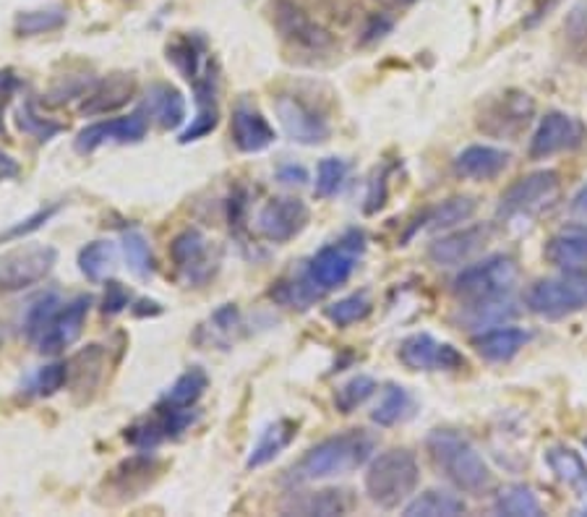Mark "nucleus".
Segmentation results:
<instances>
[{"mask_svg": "<svg viewBox=\"0 0 587 517\" xmlns=\"http://www.w3.org/2000/svg\"><path fill=\"white\" fill-rule=\"evenodd\" d=\"M373 450H377V439L363 429H350L345 434L329 437L303 452L285 471L282 484L295 488L316 484V481L348 476V473L369 463Z\"/></svg>", "mask_w": 587, "mask_h": 517, "instance_id": "1", "label": "nucleus"}, {"mask_svg": "<svg viewBox=\"0 0 587 517\" xmlns=\"http://www.w3.org/2000/svg\"><path fill=\"white\" fill-rule=\"evenodd\" d=\"M431 463L457 492L480 497L493 486V473L468 437L455 429H434L426 439Z\"/></svg>", "mask_w": 587, "mask_h": 517, "instance_id": "2", "label": "nucleus"}, {"mask_svg": "<svg viewBox=\"0 0 587 517\" xmlns=\"http://www.w3.org/2000/svg\"><path fill=\"white\" fill-rule=\"evenodd\" d=\"M421 484V465L410 450H389L371 460L366 471V494L381 509L407 505Z\"/></svg>", "mask_w": 587, "mask_h": 517, "instance_id": "3", "label": "nucleus"}, {"mask_svg": "<svg viewBox=\"0 0 587 517\" xmlns=\"http://www.w3.org/2000/svg\"><path fill=\"white\" fill-rule=\"evenodd\" d=\"M520 280V265L507 254H497V257H488L478 265L457 274L452 280V293L459 301L470 303H486V301H501L507 293H512V288Z\"/></svg>", "mask_w": 587, "mask_h": 517, "instance_id": "4", "label": "nucleus"}, {"mask_svg": "<svg viewBox=\"0 0 587 517\" xmlns=\"http://www.w3.org/2000/svg\"><path fill=\"white\" fill-rule=\"evenodd\" d=\"M528 309L537 316L562 319L587 309V269H564L558 278L537 280L528 288Z\"/></svg>", "mask_w": 587, "mask_h": 517, "instance_id": "5", "label": "nucleus"}, {"mask_svg": "<svg viewBox=\"0 0 587 517\" xmlns=\"http://www.w3.org/2000/svg\"><path fill=\"white\" fill-rule=\"evenodd\" d=\"M363 251H366L363 230H348L343 238L335 240V244L324 246L322 251H316L303 274H306L311 286L316 290L329 293V290L343 288L345 282L352 278Z\"/></svg>", "mask_w": 587, "mask_h": 517, "instance_id": "6", "label": "nucleus"}, {"mask_svg": "<svg viewBox=\"0 0 587 517\" xmlns=\"http://www.w3.org/2000/svg\"><path fill=\"white\" fill-rule=\"evenodd\" d=\"M58 251L45 244H26L0 254V293H19L53 272Z\"/></svg>", "mask_w": 587, "mask_h": 517, "instance_id": "7", "label": "nucleus"}, {"mask_svg": "<svg viewBox=\"0 0 587 517\" xmlns=\"http://www.w3.org/2000/svg\"><path fill=\"white\" fill-rule=\"evenodd\" d=\"M535 116V103L528 91L509 89L491 97L478 112V131L493 139H514L528 129Z\"/></svg>", "mask_w": 587, "mask_h": 517, "instance_id": "8", "label": "nucleus"}, {"mask_svg": "<svg viewBox=\"0 0 587 517\" xmlns=\"http://www.w3.org/2000/svg\"><path fill=\"white\" fill-rule=\"evenodd\" d=\"M558 191H562V179H558L556 170H535V173L522 175L501 194L499 215L507 219L533 215V212L554 204Z\"/></svg>", "mask_w": 587, "mask_h": 517, "instance_id": "9", "label": "nucleus"}, {"mask_svg": "<svg viewBox=\"0 0 587 517\" xmlns=\"http://www.w3.org/2000/svg\"><path fill=\"white\" fill-rule=\"evenodd\" d=\"M170 259L188 288H202L215 278L219 259L211 251L209 238L199 228H186L170 244Z\"/></svg>", "mask_w": 587, "mask_h": 517, "instance_id": "10", "label": "nucleus"}, {"mask_svg": "<svg viewBox=\"0 0 587 517\" xmlns=\"http://www.w3.org/2000/svg\"><path fill=\"white\" fill-rule=\"evenodd\" d=\"M585 139L587 131L577 118L567 116V112L551 110L537 123L533 139H530L528 154L530 160H548L554 154L577 150V147L585 144Z\"/></svg>", "mask_w": 587, "mask_h": 517, "instance_id": "11", "label": "nucleus"}, {"mask_svg": "<svg viewBox=\"0 0 587 517\" xmlns=\"http://www.w3.org/2000/svg\"><path fill=\"white\" fill-rule=\"evenodd\" d=\"M398 356L410 371H463L468 366L455 345L438 343L428 332H415L402 340Z\"/></svg>", "mask_w": 587, "mask_h": 517, "instance_id": "12", "label": "nucleus"}, {"mask_svg": "<svg viewBox=\"0 0 587 517\" xmlns=\"http://www.w3.org/2000/svg\"><path fill=\"white\" fill-rule=\"evenodd\" d=\"M274 112H278L282 129H285L287 139L303 147H316L324 144L329 139L331 126L329 120L322 116L314 105L295 95H282L274 103Z\"/></svg>", "mask_w": 587, "mask_h": 517, "instance_id": "13", "label": "nucleus"}, {"mask_svg": "<svg viewBox=\"0 0 587 517\" xmlns=\"http://www.w3.org/2000/svg\"><path fill=\"white\" fill-rule=\"evenodd\" d=\"M146 131H150V118H146V110L141 108L131 112V116L97 120V123L87 126V129L79 131L74 147L79 154H89L105 144H137V141L146 137Z\"/></svg>", "mask_w": 587, "mask_h": 517, "instance_id": "14", "label": "nucleus"}, {"mask_svg": "<svg viewBox=\"0 0 587 517\" xmlns=\"http://www.w3.org/2000/svg\"><path fill=\"white\" fill-rule=\"evenodd\" d=\"M311 212L306 204L295 196H278L269 200L257 215V230L272 244H287L295 236H301L308 225Z\"/></svg>", "mask_w": 587, "mask_h": 517, "instance_id": "15", "label": "nucleus"}, {"mask_svg": "<svg viewBox=\"0 0 587 517\" xmlns=\"http://www.w3.org/2000/svg\"><path fill=\"white\" fill-rule=\"evenodd\" d=\"M89 309H91V295H76L74 301L63 303L53 322L47 324V330L42 332L37 343H34L42 356H58V353L70 348V345L81 337Z\"/></svg>", "mask_w": 587, "mask_h": 517, "instance_id": "16", "label": "nucleus"}, {"mask_svg": "<svg viewBox=\"0 0 587 517\" xmlns=\"http://www.w3.org/2000/svg\"><path fill=\"white\" fill-rule=\"evenodd\" d=\"M194 100H196V116L191 120V126L181 133V144H191V141H199L209 137L211 131L219 126V79H217V66L215 61H209V66L204 68V74L194 84Z\"/></svg>", "mask_w": 587, "mask_h": 517, "instance_id": "17", "label": "nucleus"}, {"mask_svg": "<svg viewBox=\"0 0 587 517\" xmlns=\"http://www.w3.org/2000/svg\"><path fill=\"white\" fill-rule=\"evenodd\" d=\"M491 225H470V228L447 233V236L436 238L434 244L428 246V259L438 267L465 265V261H470L478 251H483V246L491 240Z\"/></svg>", "mask_w": 587, "mask_h": 517, "instance_id": "18", "label": "nucleus"}, {"mask_svg": "<svg viewBox=\"0 0 587 517\" xmlns=\"http://www.w3.org/2000/svg\"><path fill=\"white\" fill-rule=\"evenodd\" d=\"M230 137L240 152L257 154L269 150L278 141V131L269 126V120L253 105L238 103L230 118Z\"/></svg>", "mask_w": 587, "mask_h": 517, "instance_id": "19", "label": "nucleus"}, {"mask_svg": "<svg viewBox=\"0 0 587 517\" xmlns=\"http://www.w3.org/2000/svg\"><path fill=\"white\" fill-rule=\"evenodd\" d=\"M274 21H278V30L285 34L290 42H295V45L311 47V51H324V47H329V32L322 30L308 13H303L298 6L290 3V0H278Z\"/></svg>", "mask_w": 587, "mask_h": 517, "instance_id": "20", "label": "nucleus"}, {"mask_svg": "<svg viewBox=\"0 0 587 517\" xmlns=\"http://www.w3.org/2000/svg\"><path fill=\"white\" fill-rule=\"evenodd\" d=\"M512 154L499 147L472 144L455 158V173L465 181H493L509 168Z\"/></svg>", "mask_w": 587, "mask_h": 517, "instance_id": "21", "label": "nucleus"}, {"mask_svg": "<svg viewBox=\"0 0 587 517\" xmlns=\"http://www.w3.org/2000/svg\"><path fill=\"white\" fill-rule=\"evenodd\" d=\"M133 95H137V82L131 74H110L89 89L81 103V112L84 116H105V112L126 108Z\"/></svg>", "mask_w": 587, "mask_h": 517, "instance_id": "22", "label": "nucleus"}, {"mask_svg": "<svg viewBox=\"0 0 587 517\" xmlns=\"http://www.w3.org/2000/svg\"><path fill=\"white\" fill-rule=\"evenodd\" d=\"M352 497L343 488H324V492H293L282 502L285 515H348Z\"/></svg>", "mask_w": 587, "mask_h": 517, "instance_id": "23", "label": "nucleus"}, {"mask_svg": "<svg viewBox=\"0 0 587 517\" xmlns=\"http://www.w3.org/2000/svg\"><path fill=\"white\" fill-rule=\"evenodd\" d=\"M543 257L558 269H583L587 265V225H569L551 236Z\"/></svg>", "mask_w": 587, "mask_h": 517, "instance_id": "24", "label": "nucleus"}, {"mask_svg": "<svg viewBox=\"0 0 587 517\" xmlns=\"http://www.w3.org/2000/svg\"><path fill=\"white\" fill-rule=\"evenodd\" d=\"M295 434H298V423L293 418H278L274 423L261 431L257 444H253L249 452V460H246V467L249 471H257V467H264L272 463L274 457H280L290 444H293Z\"/></svg>", "mask_w": 587, "mask_h": 517, "instance_id": "25", "label": "nucleus"}, {"mask_svg": "<svg viewBox=\"0 0 587 517\" xmlns=\"http://www.w3.org/2000/svg\"><path fill=\"white\" fill-rule=\"evenodd\" d=\"M530 343V332L520 327H499L488 330L483 335L472 337V348L480 358L491 360V364H507Z\"/></svg>", "mask_w": 587, "mask_h": 517, "instance_id": "26", "label": "nucleus"}, {"mask_svg": "<svg viewBox=\"0 0 587 517\" xmlns=\"http://www.w3.org/2000/svg\"><path fill=\"white\" fill-rule=\"evenodd\" d=\"M144 110L165 131L181 129L186 123V97L173 84H152L150 91H146Z\"/></svg>", "mask_w": 587, "mask_h": 517, "instance_id": "27", "label": "nucleus"}, {"mask_svg": "<svg viewBox=\"0 0 587 517\" xmlns=\"http://www.w3.org/2000/svg\"><path fill=\"white\" fill-rule=\"evenodd\" d=\"M102 368H105V351L100 345H89V348L76 353V356L68 360V379L74 392H81L84 398L89 400L91 392L100 387Z\"/></svg>", "mask_w": 587, "mask_h": 517, "instance_id": "28", "label": "nucleus"}, {"mask_svg": "<svg viewBox=\"0 0 587 517\" xmlns=\"http://www.w3.org/2000/svg\"><path fill=\"white\" fill-rule=\"evenodd\" d=\"M546 465L564 486H569L579 497H587V465L579 452L558 444L546 452Z\"/></svg>", "mask_w": 587, "mask_h": 517, "instance_id": "29", "label": "nucleus"}, {"mask_svg": "<svg viewBox=\"0 0 587 517\" xmlns=\"http://www.w3.org/2000/svg\"><path fill=\"white\" fill-rule=\"evenodd\" d=\"M209 387V377L202 366H191L173 381V387L162 395L160 408H194L204 398Z\"/></svg>", "mask_w": 587, "mask_h": 517, "instance_id": "30", "label": "nucleus"}, {"mask_svg": "<svg viewBox=\"0 0 587 517\" xmlns=\"http://www.w3.org/2000/svg\"><path fill=\"white\" fill-rule=\"evenodd\" d=\"M207 55V42L202 37H183V40H175L173 45L167 47V61L175 63V68L181 71L183 79L188 84H194L199 76L204 74V68L209 66L211 58H204Z\"/></svg>", "mask_w": 587, "mask_h": 517, "instance_id": "31", "label": "nucleus"}, {"mask_svg": "<svg viewBox=\"0 0 587 517\" xmlns=\"http://www.w3.org/2000/svg\"><path fill=\"white\" fill-rule=\"evenodd\" d=\"M468 513V505H465L463 497H455V494L447 492H423L421 497L410 499L405 505L407 517H455Z\"/></svg>", "mask_w": 587, "mask_h": 517, "instance_id": "32", "label": "nucleus"}, {"mask_svg": "<svg viewBox=\"0 0 587 517\" xmlns=\"http://www.w3.org/2000/svg\"><path fill=\"white\" fill-rule=\"evenodd\" d=\"M476 209H478V202L472 200V196H452V200L436 204V207L423 217V223H426V228L434 233L449 230V228H455V225L468 223V219L476 215Z\"/></svg>", "mask_w": 587, "mask_h": 517, "instance_id": "33", "label": "nucleus"}, {"mask_svg": "<svg viewBox=\"0 0 587 517\" xmlns=\"http://www.w3.org/2000/svg\"><path fill=\"white\" fill-rule=\"evenodd\" d=\"M493 513L507 517H537L543 515V507L528 486L509 484L493 499Z\"/></svg>", "mask_w": 587, "mask_h": 517, "instance_id": "34", "label": "nucleus"}, {"mask_svg": "<svg viewBox=\"0 0 587 517\" xmlns=\"http://www.w3.org/2000/svg\"><path fill=\"white\" fill-rule=\"evenodd\" d=\"M413 408L415 402L410 398L405 387L387 385L384 395H381V402L371 413V421L379 423V427H394V423L405 421V418L413 416Z\"/></svg>", "mask_w": 587, "mask_h": 517, "instance_id": "35", "label": "nucleus"}, {"mask_svg": "<svg viewBox=\"0 0 587 517\" xmlns=\"http://www.w3.org/2000/svg\"><path fill=\"white\" fill-rule=\"evenodd\" d=\"M120 249H123L126 265L139 280H150L154 274V254L150 240L141 230H126L120 236Z\"/></svg>", "mask_w": 587, "mask_h": 517, "instance_id": "36", "label": "nucleus"}, {"mask_svg": "<svg viewBox=\"0 0 587 517\" xmlns=\"http://www.w3.org/2000/svg\"><path fill=\"white\" fill-rule=\"evenodd\" d=\"M61 306H63V301L55 290H47V293H42L40 299H34L30 303V309H26V314H24V335L30 343H37L42 332L47 330V324H51L55 314L61 311Z\"/></svg>", "mask_w": 587, "mask_h": 517, "instance_id": "37", "label": "nucleus"}, {"mask_svg": "<svg viewBox=\"0 0 587 517\" xmlns=\"http://www.w3.org/2000/svg\"><path fill=\"white\" fill-rule=\"evenodd\" d=\"M63 24H66V11L53 6V9L19 13L17 21H13V30H17L19 37H37V34L58 32Z\"/></svg>", "mask_w": 587, "mask_h": 517, "instance_id": "38", "label": "nucleus"}, {"mask_svg": "<svg viewBox=\"0 0 587 517\" xmlns=\"http://www.w3.org/2000/svg\"><path fill=\"white\" fill-rule=\"evenodd\" d=\"M112 265H116V244L112 240H91L79 251V269L91 282L102 280Z\"/></svg>", "mask_w": 587, "mask_h": 517, "instance_id": "39", "label": "nucleus"}, {"mask_svg": "<svg viewBox=\"0 0 587 517\" xmlns=\"http://www.w3.org/2000/svg\"><path fill=\"white\" fill-rule=\"evenodd\" d=\"M373 303L366 293H352V295H345V299H339L335 303H329L327 311V319L335 327H350V324H358L363 322L366 316L371 314Z\"/></svg>", "mask_w": 587, "mask_h": 517, "instance_id": "40", "label": "nucleus"}, {"mask_svg": "<svg viewBox=\"0 0 587 517\" xmlns=\"http://www.w3.org/2000/svg\"><path fill=\"white\" fill-rule=\"evenodd\" d=\"M348 170L350 165L343 158H324L316 168V196L319 200H331L343 191L345 181H348Z\"/></svg>", "mask_w": 587, "mask_h": 517, "instance_id": "41", "label": "nucleus"}, {"mask_svg": "<svg viewBox=\"0 0 587 517\" xmlns=\"http://www.w3.org/2000/svg\"><path fill=\"white\" fill-rule=\"evenodd\" d=\"M373 392H377V379L366 377V374H358V377L348 379L337 389L335 408L339 413H352V410H358L366 400L373 398Z\"/></svg>", "mask_w": 587, "mask_h": 517, "instance_id": "42", "label": "nucleus"}, {"mask_svg": "<svg viewBox=\"0 0 587 517\" xmlns=\"http://www.w3.org/2000/svg\"><path fill=\"white\" fill-rule=\"evenodd\" d=\"M564 51L572 61L587 66V9H577L564 21Z\"/></svg>", "mask_w": 587, "mask_h": 517, "instance_id": "43", "label": "nucleus"}, {"mask_svg": "<svg viewBox=\"0 0 587 517\" xmlns=\"http://www.w3.org/2000/svg\"><path fill=\"white\" fill-rule=\"evenodd\" d=\"M68 381V360H53V364L42 366L37 374L30 379V392L37 398H53L61 392Z\"/></svg>", "mask_w": 587, "mask_h": 517, "instance_id": "44", "label": "nucleus"}, {"mask_svg": "<svg viewBox=\"0 0 587 517\" xmlns=\"http://www.w3.org/2000/svg\"><path fill=\"white\" fill-rule=\"evenodd\" d=\"M204 330L211 335L209 337L211 345H222V348H228L232 335L240 330V311L236 303H225V306H219L215 314L209 316V327Z\"/></svg>", "mask_w": 587, "mask_h": 517, "instance_id": "45", "label": "nucleus"}, {"mask_svg": "<svg viewBox=\"0 0 587 517\" xmlns=\"http://www.w3.org/2000/svg\"><path fill=\"white\" fill-rule=\"evenodd\" d=\"M17 126L24 133H30V137L40 139V141H51L55 133L63 131L61 123H53V120L42 118L37 108H34L32 100H26L21 108L17 110Z\"/></svg>", "mask_w": 587, "mask_h": 517, "instance_id": "46", "label": "nucleus"}, {"mask_svg": "<svg viewBox=\"0 0 587 517\" xmlns=\"http://www.w3.org/2000/svg\"><path fill=\"white\" fill-rule=\"evenodd\" d=\"M97 79L91 74H74L66 76V79L55 82L51 95H47V103L51 105H66L70 100H79V97H87L89 89L95 87Z\"/></svg>", "mask_w": 587, "mask_h": 517, "instance_id": "47", "label": "nucleus"}, {"mask_svg": "<svg viewBox=\"0 0 587 517\" xmlns=\"http://www.w3.org/2000/svg\"><path fill=\"white\" fill-rule=\"evenodd\" d=\"M58 212H61V204H53V207L37 209V212H34V215L19 219V223L11 225L9 230L0 233V244H9V240H19V238L32 236V233H37V230L45 228V225L51 223V219L55 215H58Z\"/></svg>", "mask_w": 587, "mask_h": 517, "instance_id": "48", "label": "nucleus"}, {"mask_svg": "<svg viewBox=\"0 0 587 517\" xmlns=\"http://www.w3.org/2000/svg\"><path fill=\"white\" fill-rule=\"evenodd\" d=\"M131 301H133L131 290L126 288L123 282H118V280L105 282V295H102V314L105 316L123 314V311L131 306Z\"/></svg>", "mask_w": 587, "mask_h": 517, "instance_id": "49", "label": "nucleus"}, {"mask_svg": "<svg viewBox=\"0 0 587 517\" xmlns=\"http://www.w3.org/2000/svg\"><path fill=\"white\" fill-rule=\"evenodd\" d=\"M278 181L285 183V186H306L308 170L303 165H295V162H285V165L278 168Z\"/></svg>", "mask_w": 587, "mask_h": 517, "instance_id": "50", "label": "nucleus"}, {"mask_svg": "<svg viewBox=\"0 0 587 517\" xmlns=\"http://www.w3.org/2000/svg\"><path fill=\"white\" fill-rule=\"evenodd\" d=\"M21 89V79L13 68H0V108Z\"/></svg>", "mask_w": 587, "mask_h": 517, "instance_id": "51", "label": "nucleus"}, {"mask_svg": "<svg viewBox=\"0 0 587 517\" xmlns=\"http://www.w3.org/2000/svg\"><path fill=\"white\" fill-rule=\"evenodd\" d=\"M19 173H21L19 160H13L11 154H6L3 150H0V183L19 179Z\"/></svg>", "mask_w": 587, "mask_h": 517, "instance_id": "52", "label": "nucleus"}, {"mask_svg": "<svg viewBox=\"0 0 587 517\" xmlns=\"http://www.w3.org/2000/svg\"><path fill=\"white\" fill-rule=\"evenodd\" d=\"M572 212L579 217H587V183L577 191L575 200H572Z\"/></svg>", "mask_w": 587, "mask_h": 517, "instance_id": "53", "label": "nucleus"}, {"mask_svg": "<svg viewBox=\"0 0 587 517\" xmlns=\"http://www.w3.org/2000/svg\"><path fill=\"white\" fill-rule=\"evenodd\" d=\"M141 303V306H144V309H133V314H137V316H146V314H150V316H157V314H162V306H160V303L157 301H139Z\"/></svg>", "mask_w": 587, "mask_h": 517, "instance_id": "54", "label": "nucleus"}, {"mask_svg": "<svg viewBox=\"0 0 587 517\" xmlns=\"http://www.w3.org/2000/svg\"><path fill=\"white\" fill-rule=\"evenodd\" d=\"M0 348H3V330H0Z\"/></svg>", "mask_w": 587, "mask_h": 517, "instance_id": "55", "label": "nucleus"}, {"mask_svg": "<svg viewBox=\"0 0 587 517\" xmlns=\"http://www.w3.org/2000/svg\"><path fill=\"white\" fill-rule=\"evenodd\" d=\"M585 450H587V439H585Z\"/></svg>", "mask_w": 587, "mask_h": 517, "instance_id": "56", "label": "nucleus"}]
</instances>
